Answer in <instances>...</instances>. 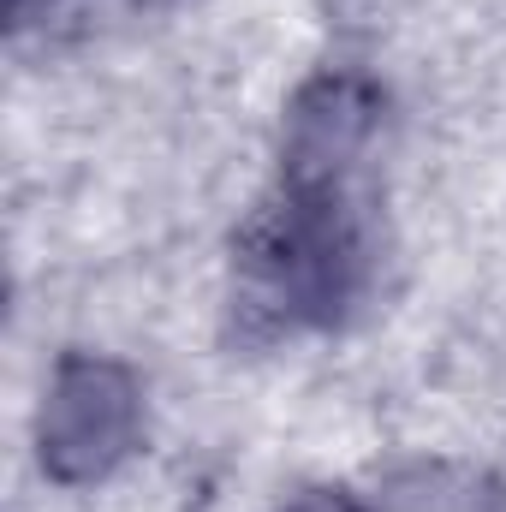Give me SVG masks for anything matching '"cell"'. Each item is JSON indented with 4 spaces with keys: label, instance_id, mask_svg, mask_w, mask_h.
<instances>
[{
    "label": "cell",
    "instance_id": "obj_3",
    "mask_svg": "<svg viewBox=\"0 0 506 512\" xmlns=\"http://www.w3.org/2000/svg\"><path fill=\"white\" fill-rule=\"evenodd\" d=\"M393 512H495V501L477 483H447V477H417L399 489Z\"/></svg>",
    "mask_w": 506,
    "mask_h": 512
},
{
    "label": "cell",
    "instance_id": "obj_5",
    "mask_svg": "<svg viewBox=\"0 0 506 512\" xmlns=\"http://www.w3.org/2000/svg\"><path fill=\"white\" fill-rule=\"evenodd\" d=\"M30 6H48V0H12V12H18V18H24Z\"/></svg>",
    "mask_w": 506,
    "mask_h": 512
},
{
    "label": "cell",
    "instance_id": "obj_2",
    "mask_svg": "<svg viewBox=\"0 0 506 512\" xmlns=\"http://www.w3.org/2000/svg\"><path fill=\"white\" fill-rule=\"evenodd\" d=\"M376 131V96L352 78L316 84L292 114V185L334 191L340 173L358 161V149Z\"/></svg>",
    "mask_w": 506,
    "mask_h": 512
},
{
    "label": "cell",
    "instance_id": "obj_1",
    "mask_svg": "<svg viewBox=\"0 0 506 512\" xmlns=\"http://www.w3.org/2000/svg\"><path fill=\"white\" fill-rule=\"evenodd\" d=\"M42 465L60 483L108 477L126 447L137 441V387L120 364L102 358H66L42 399Z\"/></svg>",
    "mask_w": 506,
    "mask_h": 512
},
{
    "label": "cell",
    "instance_id": "obj_4",
    "mask_svg": "<svg viewBox=\"0 0 506 512\" xmlns=\"http://www.w3.org/2000/svg\"><path fill=\"white\" fill-rule=\"evenodd\" d=\"M286 512H358V507H352L346 495H328V489H322V495H304V501H292Z\"/></svg>",
    "mask_w": 506,
    "mask_h": 512
}]
</instances>
